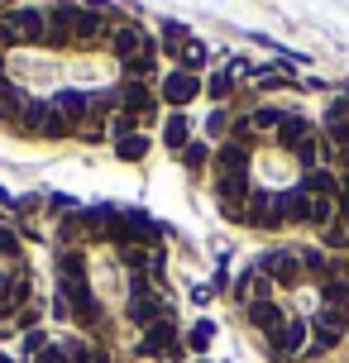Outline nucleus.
<instances>
[{"mask_svg": "<svg viewBox=\"0 0 349 363\" xmlns=\"http://www.w3.org/2000/svg\"><path fill=\"white\" fill-rule=\"evenodd\" d=\"M5 24V38L10 48H43V34H48V5H15L0 15Z\"/></svg>", "mask_w": 349, "mask_h": 363, "instance_id": "f257e3e1", "label": "nucleus"}, {"mask_svg": "<svg viewBox=\"0 0 349 363\" xmlns=\"http://www.w3.org/2000/svg\"><path fill=\"white\" fill-rule=\"evenodd\" d=\"M125 315L134 320L139 330H148V325H158L167 315V301L158 296V291L148 287V277H129V301H125Z\"/></svg>", "mask_w": 349, "mask_h": 363, "instance_id": "f03ea898", "label": "nucleus"}, {"mask_svg": "<svg viewBox=\"0 0 349 363\" xmlns=\"http://www.w3.org/2000/svg\"><path fill=\"white\" fill-rule=\"evenodd\" d=\"M254 268H258V277H268V282H277V287H301V277H306L297 249H268V254L254 258Z\"/></svg>", "mask_w": 349, "mask_h": 363, "instance_id": "7ed1b4c3", "label": "nucleus"}, {"mask_svg": "<svg viewBox=\"0 0 349 363\" xmlns=\"http://www.w3.org/2000/svg\"><path fill=\"white\" fill-rule=\"evenodd\" d=\"M111 57L115 62H129V57H139V53H148V48H158L153 43V34H144V24H134V19H120L111 29Z\"/></svg>", "mask_w": 349, "mask_h": 363, "instance_id": "20e7f679", "label": "nucleus"}, {"mask_svg": "<svg viewBox=\"0 0 349 363\" xmlns=\"http://www.w3.org/2000/svg\"><path fill=\"white\" fill-rule=\"evenodd\" d=\"M201 91H206V82H201L196 72H182V67H172V72L158 82V96H163L172 110H187L196 96H201Z\"/></svg>", "mask_w": 349, "mask_h": 363, "instance_id": "39448f33", "label": "nucleus"}, {"mask_svg": "<svg viewBox=\"0 0 349 363\" xmlns=\"http://www.w3.org/2000/svg\"><path fill=\"white\" fill-rule=\"evenodd\" d=\"M177 349L182 345H177V320H172V311H167L158 325H148L144 335H139V354H144V359H172Z\"/></svg>", "mask_w": 349, "mask_h": 363, "instance_id": "423d86ee", "label": "nucleus"}, {"mask_svg": "<svg viewBox=\"0 0 349 363\" xmlns=\"http://www.w3.org/2000/svg\"><path fill=\"white\" fill-rule=\"evenodd\" d=\"M306 340H311V325L306 320H287L277 335H268V359H277V363L297 359V354H306Z\"/></svg>", "mask_w": 349, "mask_h": 363, "instance_id": "0eeeda50", "label": "nucleus"}, {"mask_svg": "<svg viewBox=\"0 0 349 363\" xmlns=\"http://www.w3.org/2000/svg\"><path fill=\"white\" fill-rule=\"evenodd\" d=\"M34 139H48V144H62V139H77V129L67 125V115L48 101H34Z\"/></svg>", "mask_w": 349, "mask_h": 363, "instance_id": "6e6552de", "label": "nucleus"}, {"mask_svg": "<svg viewBox=\"0 0 349 363\" xmlns=\"http://www.w3.org/2000/svg\"><path fill=\"white\" fill-rule=\"evenodd\" d=\"M120 110H129V115H139L144 120V129L158 120V96H153V86L148 82H120Z\"/></svg>", "mask_w": 349, "mask_h": 363, "instance_id": "1a4fd4ad", "label": "nucleus"}, {"mask_svg": "<svg viewBox=\"0 0 349 363\" xmlns=\"http://www.w3.org/2000/svg\"><path fill=\"white\" fill-rule=\"evenodd\" d=\"M249 158H254V153H249V144L225 139V144L216 148V158H211V163H216V177H249Z\"/></svg>", "mask_w": 349, "mask_h": 363, "instance_id": "9d476101", "label": "nucleus"}, {"mask_svg": "<svg viewBox=\"0 0 349 363\" xmlns=\"http://www.w3.org/2000/svg\"><path fill=\"white\" fill-rule=\"evenodd\" d=\"M244 315H249V325L263 330V335H277V330L287 325V311L277 306L273 296H258V301H249V306H244Z\"/></svg>", "mask_w": 349, "mask_h": 363, "instance_id": "9b49d317", "label": "nucleus"}, {"mask_svg": "<svg viewBox=\"0 0 349 363\" xmlns=\"http://www.w3.org/2000/svg\"><path fill=\"white\" fill-rule=\"evenodd\" d=\"M292 153H297V163H301V172H311V167L335 163V144L326 139V134H311V139H301V144H297Z\"/></svg>", "mask_w": 349, "mask_h": 363, "instance_id": "f8f14e48", "label": "nucleus"}, {"mask_svg": "<svg viewBox=\"0 0 349 363\" xmlns=\"http://www.w3.org/2000/svg\"><path fill=\"white\" fill-rule=\"evenodd\" d=\"M326 139L335 148H349V96H340V101L326 106Z\"/></svg>", "mask_w": 349, "mask_h": 363, "instance_id": "ddd939ff", "label": "nucleus"}, {"mask_svg": "<svg viewBox=\"0 0 349 363\" xmlns=\"http://www.w3.org/2000/svg\"><path fill=\"white\" fill-rule=\"evenodd\" d=\"M163 144L172 148V153H182V148L192 144V115H187V110H172L163 120Z\"/></svg>", "mask_w": 349, "mask_h": 363, "instance_id": "4468645a", "label": "nucleus"}, {"mask_svg": "<svg viewBox=\"0 0 349 363\" xmlns=\"http://www.w3.org/2000/svg\"><path fill=\"white\" fill-rule=\"evenodd\" d=\"M301 191L335 201V196H340V177H335L331 167H311V172H301Z\"/></svg>", "mask_w": 349, "mask_h": 363, "instance_id": "2eb2a0df", "label": "nucleus"}, {"mask_svg": "<svg viewBox=\"0 0 349 363\" xmlns=\"http://www.w3.org/2000/svg\"><path fill=\"white\" fill-rule=\"evenodd\" d=\"M57 282H87V249H57Z\"/></svg>", "mask_w": 349, "mask_h": 363, "instance_id": "dca6fc26", "label": "nucleus"}, {"mask_svg": "<svg viewBox=\"0 0 349 363\" xmlns=\"http://www.w3.org/2000/svg\"><path fill=\"white\" fill-rule=\"evenodd\" d=\"M316 129H311V120L306 115H282V125H277V144L282 148H297L301 139H311Z\"/></svg>", "mask_w": 349, "mask_h": 363, "instance_id": "f3484780", "label": "nucleus"}, {"mask_svg": "<svg viewBox=\"0 0 349 363\" xmlns=\"http://www.w3.org/2000/svg\"><path fill=\"white\" fill-rule=\"evenodd\" d=\"M53 106L67 115V125H72V129H87V96H82V91H57Z\"/></svg>", "mask_w": 349, "mask_h": 363, "instance_id": "a211bd4d", "label": "nucleus"}, {"mask_svg": "<svg viewBox=\"0 0 349 363\" xmlns=\"http://www.w3.org/2000/svg\"><path fill=\"white\" fill-rule=\"evenodd\" d=\"M62 354H67V363H111V354L92 340H62Z\"/></svg>", "mask_w": 349, "mask_h": 363, "instance_id": "6ab92c4d", "label": "nucleus"}, {"mask_svg": "<svg viewBox=\"0 0 349 363\" xmlns=\"http://www.w3.org/2000/svg\"><path fill=\"white\" fill-rule=\"evenodd\" d=\"M120 72H125V82H153V72H158V48H148V53L120 62Z\"/></svg>", "mask_w": 349, "mask_h": 363, "instance_id": "aec40b11", "label": "nucleus"}, {"mask_svg": "<svg viewBox=\"0 0 349 363\" xmlns=\"http://www.w3.org/2000/svg\"><path fill=\"white\" fill-rule=\"evenodd\" d=\"M206 96H211L216 106H225V101L235 96V72H230V67H221V72H211V77H206Z\"/></svg>", "mask_w": 349, "mask_h": 363, "instance_id": "412c9836", "label": "nucleus"}, {"mask_svg": "<svg viewBox=\"0 0 349 363\" xmlns=\"http://www.w3.org/2000/svg\"><path fill=\"white\" fill-rule=\"evenodd\" d=\"M211 158H216V148L206 144V139H192V144L182 148V167H187V172H206Z\"/></svg>", "mask_w": 349, "mask_h": 363, "instance_id": "4be33fe9", "label": "nucleus"}, {"mask_svg": "<svg viewBox=\"0 0 349 363\" xmlns=\"http://www.w3.org/2000/svg\"><path fill=\"white\" fill-rule=\"evenodd\" d=\"M115 158H125V163H144V158H148V134H129V139H115Z\"/></svg>", "mask_w": 349, "mask_h": 363, "instance_id": "5701e85b", "label": "nucleus"}, {"mask_svg": "<svg viewBox=\"0 0 349 363\" xmlns=\"http://www.w3.org/2000/svg\"><path fill=\"white\" fill-rule=\"evenodd\" d=\"M311 325L335 330V335H345V330H349V306H321V311H316V320H311Z\"/></svg>", "mask_w": 349, "mask_h": 363, "instance_id": "b1692460", "label": "nucleus"}, {"mask_svg": "<svg viewBox=\"0 0 349 363\" xmlns=\"http://www.w3.org/2000/svg\"><path fill=\"white\" fill-rule=\"evenodd\" d=\"M230 125H235V115H230L225 106H216L211 115H206V139H221L225 144V139H230Z\"/></svg>", "mask_w": 349, "mask_h": 363, "instance_id": "393cba45", "label": "nucleus"}, {"mask_svg": "<svg viewBox=\"0 0 349 363\" xmlns=\"http://www.w3.org/2000/svg\"><path fill=\"white\" fill-rule=\"evenodd\" d=\"M129 134H144V120L129 115V110H115L111 115V139H129Z\"/></svg>", "mask_w": 349, "mask_h": 363, "instance_id": "a878e982", "label": "nucleus"}, {"mask_svg": "<svg viewBox=\"0 0 349 363\" xmlns=\"http://www.w3.org/2000/svg\"><path fill=\"white\" fill-rule=\"evenodd\" d=\"M321 306H349V277L321 282Z\"/></svg>", "mask_w": 349, "mask_h": 363, "instance_id": "bb28decb", "label": "nucleus"}, {"mask_svg": "<svg viewBox=\"0 0 349 363\" xmlns=\"http://www.w3.org/2000/svg\"><path fill=\"white\" fill-rule=\"evenodd\" d=\"M254 86L258 91H282V86H292V72L287 67H263V72H254Z\"/></svg>", "mask_w": 349, "mask_h": 363, "instance_id": "cd10ccee", "label": "nucleus"}, {"mask_svg": "<svg viewBox=\"0 0 349 363\" xmlns=\"http://www.w3.org/2000/svg\"><path fill=\"white\" fill-rule=\"evenodd\" d=\"M211 340H216V325H211V320H196V325L187 330V349H192V354H206Z\"/></svg>", "mask_w": 349, "mask_h": 363, "instance_id": "c85d7f7f", "label": "nucleus"}, {"mask_svg": "<svg viewBox=\"0 0 349 363\" xmlns=\"http://www.w3.org/2000/svg\"><path fill=\"white\" fill-rule=\"evenodd\" d=\"M120 263H125L134 277H144V268H148V249H144V244H125V249H120Z\"/></svg>", "mask_w": 349, "mask_h": 363, "instance_id": "c756f323", "label": "nucleus"}, {"mask_svg": "<svg viewBox=\"0 0 349 363\" xmlns=\"http://www.w3.org/2000/svg\"><path fill=\"white\" fill-rule=\"evenodd\" d=\"M19 254H24V239H19V230H10V225H0V258H10V263H19Z\"/></svg>", "mask_w": 349, "mask_h": 363, "instance_id": "7c9ffc66", "label": "nucleus"}, {"mask_svg": "<svg viewBox=\"0 0 349 363\" xmlns=\"http://www.w3.org/2000/svg\"><path fill=\"white\" fill-rule=\"evenodd\" d=\"M206 57H211V53H206V43H187V48H182V62H177V67H182V72H201Z\"/></svg>", "mask_w": 349, "mask_h": 363, "instance_id": "2f4dec72", "label": "nucleus"}, {"mask_svg": "<svg viewBox=\"0 0 349 363\" xmlns=\"http://www.w3.org/2000/svg\"><path fill=\"white\" fill-rule=\"evenodd\" d=\"M249 125H254V129H273V134H277V125H282V110H277V106H258L254 115H249Z\"/></svg>", "mask_w": 349, "mask_h": 363, "instance_id": "473e14b6", "label": "nucleus"}, {"mask_svg": "<svg viewBox=\"0 0 349 363\" xmlns=\"http://www.w3.org/2000/svg\"><path fill=\"white\" fill-rule=\"evenodd\" d=\"M326 249H349V220H331L326 225Z\"/></svg>", "mask_w": 349, "mask_h": 363, "instance_id": "72a5a7b5", "label": "nucleus"}, {"mask_svg": "<svg viewBox=\"0 0 349 363\" xmlns=\"http://www.w3.org/2000/svg\"><path fill=\"white\" fill-rule=\"evenodd\" d=\"M38 320H43V306H38V301H29L24 311H15V325L24 330V335H29V330H38Z\"/></svg>", "mask_w": 349, "mask_h": 363, "instance_id": "f704fd0d", "label": "nucleus"}, {"mask_svg": "<svg viewBox=\"0 0 349 363\" xmlns=\"http://www.w3.org/2000/svg\"><path fill=\"white\" fill-rule=\"evenodd\" d=\"M38 206H43V196H10V211L15 216H34Z\"/></svg>", "mask_w": 349, "mask_h": 363, "instance_id": "c9c22d12", "label": "nucleus"}, {"mask_svg": "<svg viewBox=\"0 0 349 363\" xmlns=\"http://www.w3.org/2000/svg\"><path fill=\"white\" fill-rule=\"evenodd\" d=\"M43 349H48V335H43V330H29V335H24V359H29V354H43Z\"/></svg>", "mask_w": 349, "mask_h": 363, "instance_id": "e433bc0d", "label": "nucleus"}, {"mask_svg": "<svg viewBox=\"0 0 349 363\" xmlns=\"http://www.w3.org/2000/svg\"><path fill=\"white\" fill-rule=\"evenodd\" d=\"M34 363H67V354H62V345H48L43 354H34Z\"/></svg>", "mask_w": 349, "mask_h": 363, "instance_id": "4c0bfd02", "label": "nucleus"}, {"mask_svg": "<svg viewBox=\"0 0 349 363\" xmlns=\"http://www.w3.org/2000/svg\"><path fill=\"white\" fill-rule=\"evenodd\" d=\"M77 139H82V144H106L111 129H77Z\"/></svg>", "mask_w": 349, "mask_h": 363, "instance_id": "58836bf2", "label": "nucleus"}, {"mask_svg": "<svg viewBox=\"0 0 349 363\" xmlns=\"http://www.w3.org/2000/svg\"><path fill=\"white\" fill-rule=\"evenodd\" d=\"M87 10H96V15H111L115 5H111V0H87Z\"/></svg>", "mask_w": 349, "mask_h": 363, "instance_id": "ea45409f", "label": "nucleus"}, {"mask_svg": "<svg viewBox=\"0 0 349 363\" xmlns=\"http://www.w3.org/2000/svg\"><path fill=\"white\" fill-rule=\"evenodd\" d=\"M335 163L345 167V177H349V148H335Z\"/></svg>", "mask_w": 349, "mask_h": 363, "instance_id": "a19ab883", "label": "nucleus"}, {"mask_svg": "<svg viewBox=\"0 0 349 363\" xmlns=\"http://www.w3.org/2000/svg\"><path fill=\"white\" fill-rule=\"evenodd\" d=\"M57 5H77V0H48V10H57Z\"/></svg>", "mask_w": 349, "mask_h": 363, "instance_id": "79ce46f5", "label": "nucleus"}, {"mask_svg": "<svg viewBox=\"0 0 349 363\" xmlns=\"http://www.w3.org/2000/svg\"><path fill=\"white\" fill-rule=\"evenodd\" d=\"M201 363H206V359H201Z\"/></svg>", "mask_w": 349, "mask_h": 363, "instance_id": "37998d69", "label": "nucleus"}]
</instances>
